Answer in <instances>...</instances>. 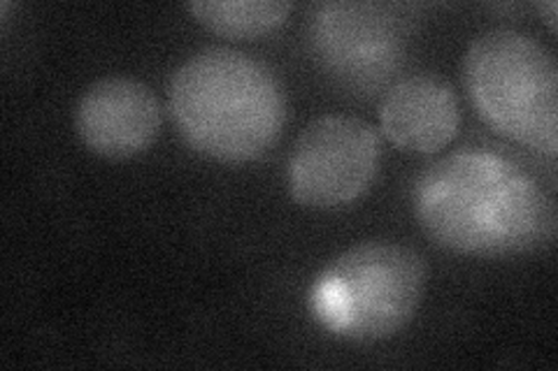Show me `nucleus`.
I'll return each instance as SVG.
<instances>
[{
    "instance_id": "nucleus-7",
    "label": "nucleus",
    "mask_w": 558,
    "mask_h": 371,
    "mask_svg": "<svg viewBox=\"0 0 558 371\" xmlns=\"http://www.w3.org/2000/svg\"><path fill=\"white\" fill-rule=\"evenodd\" d=\"M75 128L94 153L131 158L154 145L161 131V104L143 82L105 77L82 94Z\"/></svg>"
},
{
    "instance_id": "nucleus-9",
    "label": "nucleus",
    "mask_w": 558,
    "mask_h": 371,
    "mask_svg": "<svg viewBox=\"0 0 558 371\" xmlns=\"http://www.w3.org/2000/svg\"><path fill=\"white\" fill-rule=\"evenodd\" d=\"M196 20L223 38H260L287 22L291 3L287 0H196L189 5Z\"/></svg>"
},
{
    "instance_id": "nucleus-6",
    "label": "nucleus",
    "mask_w": 558,
    "mask_h": 371,
    "mask_svg": "<svg viewBox=\"0 0 558 371\" xmlns=\"http://www.w3.org/2000/svg\"><path fill=\"white\" fill-rule=\"evenodd\" d=\"M310 42L330 73L375 86L403 59V28L387 5L324 3L312 10Z\"/></svg>"
},
{
    "instance_id": "nucleus-10",
    "label": "nucleus",
    "mask_w": 558,
    "mask_h": 371,
    "mask_svg": "<svg viewBox=\"0 0 558 371\" xmlns=\"http://www.w3.org/2000/svg\"><path fill=\"white\" fill-rule=\"evenodd\" d=\"M543 10H547V22H549V28H551V30H556V10H558V5H556V3H547V5H543Z\"/></svg>"
},
{
    "instance_id": "nucleus-3",
    "label": "nucleus",
    "mask_w": 558,
    "mask_h": 371,
    "mask_svg": "<svg viewBox=\"0 0 558 371\" xmlns=\"http://www.w3.org/2000/svg\"><path fill=\"white\" fill-rule=\"evenodd\" d=\"M463 84L494 131L551 158L558 153V67L529 33L477 35L463 57Z\"/></svg>"
},
{
    "instance_id": "nucleus-8",
    "label": "nucleus",
    "mask_w": 558,
    "mask_h": 371,
    "mask_svg": "<svg viewBox=\"0 0 558 371\" xmlns=\"http://www.w3.org/2000/svg\"><path fill=\"white\" fill-rule=\"evenodd\" d=\"M379 121L396 147L433 153L459 131V98L440 77L410 75L384 94Z\"/></svg>"
},
{
    "instance_id": "nucleus-5",
    "label": "nucleus",
    "mask_w": 558,
    "mask_h": 371,
    "mask_svg": "<svg viewBox=\"0 0 558 371\" xmlns=\"http://www.w3.org/2000/svg\"><path fill=\"white\" fill-rule=\"evenodd\" d=\"M381 158L377 131L363 119L324 114L299 135L289 156V190L310 209H342L375 182Z\"/></svg>"
},
{
    "instance_id": "nucleus-4",
    "label": "nucleus",
    "mask_w": 558,
    "mask_h": 371,
    "mask_svg": "<svg viewBox=\"0 0 558 371\" xmlns=\"http://www.w3.org/2000/svg\"><path fill=\"white\" fill-rule=\"evenodd\" d=\"M426 262L410 246L363 242L336 258L310 290L312 316L354 342L389 339L422 305Z\"/></svg>"
},
{
    "instance_id": "nucleus-1",
    "label": "nucleus",
    "mask_w": 558,
    "mask_h": 371,
    "mask_svg": "<svg viewBox=\"0 0 558 371\" xmlns=\"http://www.w3.org/2000/svg\"><path fill=\"white\" fill-rule=\"evenodd\" d=\"M414 214L442 249L468 256L543 251L556 239V205L533 176L494 151L465 149L428 165Z\"/></svg>"
},
{
    "instance_id": "nucleus-2",
    "label": "nucleus",
    "mask_w": 558,
    "mask_h": 371,
    "mask_svg": "<svg viewBox=\"0 0 558 371\" xmlns=\"http://www.w3.org/2000/svg\"><path fill=\"white\" fill-rule=\"evenodd\" d=\"M170 114L191 149L223 163L266 153L287 123V91L275 70L235 49L207 47L170 79Z\"/></svg>"
}]
</instances>
